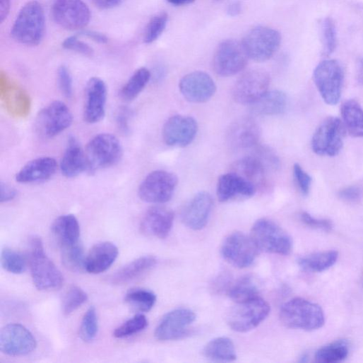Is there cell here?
<instances>
[{"mask_svg":"<svg viewBox=\"0 0 363 363\" xmlns=\"http://www.w3.org/2000/svg\"><path fill=\"white\" fill-rule=\"evenodd\" d=\"M198 131V122L194 118L174 115L169 118L164 124L162 138L167 145L186 147L194 141Z\"/></svg>","mask_w":363,"mask_h":363,"instance_id":"cell-18","label":"cell"},{"mask_svg":"<svg viewBox=\"0 0 363 363\" xmlns=\"http://www.w3.org/2000/svg\"><path fill=\"white\" fill-rule=\"evenodd\" d=\"M227 293L236 303L259 297L258 289L250 276H245L232 284Z\"/></svg>","mask_w":363,"mask_h":363,"instance_id":"cell-39","label":"cell"},{"mask_svg":"<svg viewBox=\"0 0 363 363\" xmlns=\"http://www.w3.org/2000/svg\"><path fill=\"white\" fill-rule=\"evenodd\" d=\"M287 103V96L282 91H268L263 97L251 105V109L254 114L257 115H278L285 112Z\"/></svg>","mask_w":363,"mask_h":363,"instance_id":"cell-32","label":"cell"},{"mask_svg":"<svg viewBox=\"0 0 363 363\" xmlns=\"http://www.w3.org/2000/svg\"><path fill=\"white\" fill-rule=\"evenodd\" d=\"M130 110L127 107H121L117 115V124L119 129L124 133H128L130 130Z\"/></svg>","mask_w":363,"mask_h":363,"instance_id":"cell-53","label":"cell"},{"mask_svg":"<svg viewBox=\"0 0 363 363\" xmlns=\"http://www.w3.org/2000/svg\"><path fill=\"white\" fill-rule=\"evenodd\" d=\"M343 124L352 136L363 138V109L355 100L344 102L341 107Z\"/></svg>","mask_w":363,"mask_h":363,"instance_id":"cell-33","label":"cell"},{"mask_svg":"<svg viewBox=\"0 0 363 363\" xmlns=\"http://www.w3.org/2000/svg\"><path fill=\"white\" fill-rule=\"evenodd\" d=\"M268 169L264 162L254 155L236 161L231 167V172L238 174L250 182L258 191L268 187Z\"/></svg>","mask_w":363,"mask_h":363,"instance_id":"cell-26","label":"cell"},{"mask_svg":"<svg viewBox=\"0 0 363 363\" xmlns=\"http://www.w3.org/2000/svg\"><path fill=\"white\" fill-rule=\"evenodd\" d=\"M107 88L100 78L89 80L85 89V103L83 112L85 121L93 124L103 119L106 112Z\"/></svg>","mask_w":363,"mask_h":363,"instance_id":"cell-20","label":"cell"},{"mask_svg":"<svg viewBox=\"0 0 363 363\" xmlns=\"http://www.w3.org/2000/svg\"><path fill=\"white\" fill-rule=\"evenodd\" d=\"M340 200L348 203H357L362 200L363 191L357 186H350L341 190L338 194Z\"/></svg>","mask_w":363,"mask_h":363,"instance_id":"cell-51","label":"cell"},{"mask_svg":"<svg viewBox=\"0 0 363 363\" xmlns=\"http://www.w3.org/2000/svg\"><path fill=\"white\" fill-rule=\"evenodd\" d=\"M196 315L189 309H177L167 313L155 331L159 340H174L184 338L191 333V326L196 321Z\"/></svg>","mask_w":363,"mask_h":363,"instance_id":"cell-17","label":"cell"},{"mask_svg":"<svg viewBox=\"0 0 363 363\" xmlns=\"http://www.w3.org/2000/svg\"><path fill=\"white\" fill-rule=\"evenodd\" d=\"M232 285V278L231 275L229 273H223L214 280L213 290L218 293L228 292Z\"/></svg>","mask_w":363,"mask_h":363,"instance_id":"cell-52","label":"cell"},{"mask_svg":"<svg viewBox=\"0 0 363 363\" xmlns=\"http://www.w3.org/2000/svg\"><path fill=\"white\" fill-rule=\"evenodd\" d=\"M213 208V199L210 194L201 192L197 194L182 212V221L195 231H199L207 225Z\"/></svg>","mask_w":363,"mask_h":363,"instance_id":"cell-22","label":"cell"},{"mask_svg":"<svg viewBox=\"0 0 363 363\" xmlns=\"http://www.w3.org/2000/svg\"><path fill=\"white\" fill-rule=\"evenodd\" d=\"M46 32V16L42 5L33 0L20 10L12 27L11 37L18 43L36 47L43 40Z\"/></svg>","mask_w":363,"mask_h":363,"instance_id":"cell-1","label":"cell"},{"mask_svg":"<svg viewBox=\"0 0 363 363\" xmlns=\"http://www.w3.org/2000/svg\"><path fill=\"white\" fill-rule=\"evenodd\" d=\"M321 42L324 56L331 55L336 47V30L333 20L331 18H326L321 23Z\"/></svg>","mask_w":363,"mask_h":363,"instance_id":"cell-44","label":"cell"},{"mask_svg":"<svg viewBox=\"0 0 363 363\" xmlns=\"http://www.w3.org/2000/svg\"><path fill=\"white\" fill-rule=\"evenodd\" d=\"M83 37H86L93 41L100 43V44H106L108 42V39L104 35L93 32V31H85L81 34Z\"/></svg>","mask_w":363,"mask_h":363,"instance_id":"cell-56","label":"cell"},{"mask_svg":"<svg viewBox=\"0 0 363 363\" xmlns=\"http://www.w3.org/2000/svg\"><path fill=\"white\" fill-rule=\"evenodd\" d=\"M242 6L240 2H234L228 6L227 13L231 17H237L241 14Z\"/></svg>","mask_w":363,"mask_h":363,"instance_id":"cell-58","label":"cell"},{"mask_svg":"<svg viewBox=\"0 0 363 363\" xmlns=\"http://www.w3.org/2000/svg\"><path fill=\"white\" fill-rule=\"evenodd\" d=\"M314 83L324 102L329 105L338 103L344 82V71L335 60L321 62L314 71Z\"/></svg>","mask_w":363,"mask_h":363,"instance_id":"cell-7","label":"cell"},{"mask_svg":"<svg viewBox=\"0 0 363 363\" xmlns=\"http://www.w3.org/2000/svg\"><path fill=\"white\" fill-rule=\"evenodd\" d=\"M119 256L116 245L111 242H102L95 245L85 259V270L91 274H100L107 270Z\"/></svg>","mask_w":363,"mask_h":363,"instance_id":"cell-28","label":"cell"},{"mask_svg":"<svg viewBox=\"0 0 363 363\" xmlns=\"http://www.w3.org/2000/svg\"><path fill=\"white\" fill-rule=\"evenodd\" d=\"M58 163L52 157H41L34 159L25 165L16 174L19 184H30L42 183L52 178L56 172Z\"/></svg>","mask_w":363,"mask_h":363,"instance_id":"cell-25","label":"cell"},{"mask_svg":"<svg viewBox=\"0 0 363 363\" xmlns=\"http://www.w3.org/2000/svg\"><path fill=\"white\" fill-rule=\"evenodd\" d=\"M0 95L8 112L15 117L24 118L30 112L31 100L22 88L2 78Z\"/></svg>","mask_w":363,"mask_h":363,"instance_id":"cell-27","label":"cell"},{"mask_svg":"<svg viewBox=\"0 0 363 363\" xmlns=\"http://www.w3.org/2000/svg\"><path fill=\"white\" fill-rule=\"evenodd\" d=\"M58 82L60 90L65 97L71 98L73 95V78L69 69L62 66L58 71Z\"/></svg>","mask_w":363,"mask_h":363,"instance_id":"cell-49","label":"cell"},{"mask_svg":"<svg viewBox=\"0 0 363 363\" xmlns=\"http://www.w3.org/2000/svg\"><path fill=\"white\" fill-rule=\"evenodd\" d=\"M148 324L146 317L138 314L117 328L113 335L117 338H126L143 331Z\"/></svg>","mask_w":363,"mask_h":363,"instance_id":"cell-43","label":"cell"},{"mask_svg":"<svg viewBox=\"0 0 363 363\" xmlns=\"http://www.w3.org/2000/svg\"><path fill=\"white\" fill-rule=\"evenodd\" d=\"M261 129L251 117H242L233 122L228 129L227 140L234 149H247L258 145Z\"/></svg>","mask_w":363,"mask_h":363,"instance_id":"cell-21","label":"cell"},{"mask_svg":"<svg viewBox=\"0 0 363 363\" xmlns=\"http://www.w3.org/2000/svg\"><path fill=\"white\" fill-rule=\"evenodd\" d=\"M73 119L69 107L63 102L54 101L40 112L36 121L37 130L43 137L54 138L69 128Z\"/></svg>","mask_w":363,"mask_h":363,"instance_id":"cell-13","label":"cell"},{"mask_svg":"<svg viewBox=\"0 0 363 363\" xmlns=\"http://www.w3.org/2000/svg\"><path fill=\"white\" fill-rule=\"evenodd\" d=\"M86 167L85 150L74 136L69 137L60 164L62 174L68 178H73L86 172Z\"/></svg>","mask_w":363,"mask_h":363,"instance_id":"cell-29","label":"cell"},{"mask_svg":"<svg viewBox=\"0 0 363 363\" xmlns=\"http://www.w3.org/2000/svg\"><path fill=\"white\" fill-rule=\"evenodd\" d=\"M167 20L168 16L165 13H160L152 18L145 30L144 42L149 44L156 41L165 30Z\"/></svg>","mask_w":363,"mask_h":363,"instance_id":"cell-46","label":"cell"},{"mask_svg":"<svg viewBox=\"0 0 363 363\" xmlns=\"http://www.w3.org/2000/svg\"><path fill=\"white\" fill-rule=\"evenodd\" d=\"M179 88L189 102L204 103L215 94L217 86L211 76L203 71L189 73L181 79Z\"/></svg>","mask_w":363,"mask_h":363,"instance_id":"cell-19","label":"cell"},{"mask_svg":"<svg viewBox=\"0 0 363 363\" xmlns=\"http://www.w3.org/2000/svg\"><path fill=\"white\" fill-rule=\"evenodd\" d=\"M151 78V73L146 68H140L134 72L120 91L122 100L131 102L136 99L144 90Z\"/></svg>","mask_w":363,"mask_h":363,"instance_id":"cell-36","label":"cell"},{"mask_svg":"<svg viewBox=\"0 0 363 363\" xmlns=\"http://www.w3.org/2000/svg\"><path fill=\"white\" fill-rule=\"evenodd\" d=\"M86 172L94 174L116 165L121 160L123 149L119 139L111 133L93 137L85 148Z\"/></svg>","mask_w":363,"mask_h":363,"instance_id":"cell-4","label":"cell"},{"mask_svg":"<svg viewBox=\"0 0 363 363\" xmlns=\"http://www.w3.org/2000/svg\"><path fill=\"white\" fill-rule=\"evenodd\" d=\"M87 293L77 286H72L66 293L62 309L66 315L71 314L80 308L88 300Z\"/></svg>","mask_w":363,"mask_h":363,"instance_id":"cell-45","label":"cell"},{"mask_svg":"<svg viewBox=\"0 0 363 363\" xmlns=\"http://www.w3.org/2000/svg\"><path fill=\"white\" fill-rule=\"evenodd\" d=\"M203 353L206 357L215 362H232L237 359L234 344L227 337H219L210 341Z\"/></svg>","mask_w":363,"mask_h":363,"instance_id":"cell-34","label":"cell"},{"mask_svg":"<svg viewBox=\"0 0 363 363\" xmlns=\"http://www.w3.org/2000/svg\"><path fill=\"white\" fill-rule=\"evenodd\" d=\"M349 354V345L344 340L323 346L315 353V360L320 363H334L344 360Z\"/></svg>","mask_w":363,"mask_h":363,"instance_id":"cell-37","label":"cell"},{"mask_svg":"<svg viewBox=\"0 0 363 363\" xmlns=\"http://www.w3.org/2000/svg\"><path fill=\"white\" fill-rule=\"evenodd\" d=\"M280 34L269 28L257 27L245 36L242 43L249 59L256 62L270 59L280 49Z\"/></svg>","mask_w":363,"mask_h":363,"instance_id":"cell-9","label":"cell"},{"mask_svg":"<svg viewBox=\"0 0 363 363\" xmlns=\"http://www.w3.org/2000/svg\"><path fill=\"white\" fill-rule=\"evenodd\" d=\"M281 322L287 328L312 331L325 323V314L317 304L303 298L285 303L280 311Z\"/></svg>","mask_w":363,"mask_h":363,"instance_id":"cell-2","label":"cell"},{"mask_svg":"<svg viewBox=\"0 0 363 363\" xmlns=\"http://www.w3.org/2000/svg\"><path fill=\"white\" fill-rule=\"evenodd\" d=\"M27 259L20 253L9 248L2 251L1 265L8 272L13 274H22L27 269Z\"/></svg>","mask_w":363,"mask_h":363,"instance_id":"cell-41","label":"cell"},{"mask_svg":"<svg viewBox=\"0 0 363 363\" xmlns=\"http://www.w3.org/2000/svg\"><path fill=\"white\" fill-rule=\"evenodd\" d=\"M301 220L304 224L313 229L330 232L333 228V224L330 220L316 219L307 213H302Z\"/></svg>","mask_w":363,"mask_h":363,"instance_id":"cell-50","label":"cell"},{"mask_svg":"<svg viewBox=\"0 0 363 363\" xmlns=\"http://www.w3.org/2000/svg\"><path fill=\"white\" fill-rule=\"evenodd\" d=\"M52 232L61 249L80 244V225L74 215H66L57 218Z\"/></svg>","mask_w":363,"mask_h":363,"instance_id":"cell-30","label":"cell"},{"mask_svg":"<svg viewBox=\"0 0 363 363\" xmlns=\"http://www.w3.org/2000/svg\"><path fill=\"white\" fill-rule=\"evenodd\" d=\"M338 258L337 251H326L300 257L297 261L299 266L306 271L321 273L331 268Z\"/></svg>","mask_w":363,"mask_h":363,"instance_id":"cell-35","label":"cell"},{"mask_svg":"<svg viewBox=\"0 0 363 363\" xmlns=\"http://www.w3.org/2000/svg\"><path fill=\"white\" fill-rule=\"evenodd\" d=\"M56 23L67 30L85 28L91 19V13L83 0H56L52 8Z\"/></svg>","mask_w":363,"mask_h":363,"instance_id":"cell-14","label":"cell"},{"mask_svg":"<svg viewBox=\"0 0 363 363\" xmlns=\"http://www.w3.org/2000/svg\"><path fill=\"white\" fill-rule=\"evenodd\" d=\"M362 73H363V59L362 61Z\"/></svg>","mask_w":363,"mask_h":363,"instance_id":"cell-60","label":"cell"},{"mask_svg":"<svg viewBox=\"0 0 363 363\" xmlns=\"http://www.w3.org/2000/svg\"><path fill=\"white\" fill-rule=\"evenodd\" d=\"M293 174L300 192L303 196H308L311 185V177L297 163L294 165Z\"/></svg>","mask_w":363,"mask_h":363,"instance_id":"cell-48","label":"cell"},{"mask_svg":"<svg viewBox=\"0 0 363 363\" xmlns=\"http://www.w3.org/2000/svg\"><path fill=\"white\" fill-rule=\"evenodd\" d=\"M259 251L251 237L238 232L230 234L225 239L221 249L224 259L238 268L251 266Z\"/></svg>","mask_w":363,"mask_h":363,"instance_id":"cell-12","label":"cell"},{"mask_svg":"<svg viewBox=\"0 0 363 363\" xmlns=\"http://www.w3.org/2000/svg\"><path fill=\"white\" fill-rule=\"evenodd\" d=\"M196 0H167V2L175 6H183L194 4Z\"/></svg>","mask_w":363,"mask_h":363,"instance_id":"cell-59","label":"cell"},{"mask_svg":"<svg viewBox=\"0 0 363 363\" xmlns=\"http://www.w3.org/2000/svg\"><path fill=\"white\" fill-rule=\"evenodd\" d=\"M64 265L72 272L80 273L85 270L84 251L80 244L61 249Z\"/></svg>","mask_w":363,"mask_h":363,"instance_id":"cell-40","label":"cell"},{"mask_svg":"<svg viewBox=\"0 0 363 363\" xmlns=\"http://www.w3.org/2000/svg\"><path fill=\"white\" fill-rule=\"evenodd\" d=\"M37 343L33 334L20 323H11L0 332V350L10 356H23L32 353Z\"/></svg>","mask_w":363,"mask_h":363,"instance_id":"cell-16","label":"cell"},{"mask_svg":"<svg viewBox=\"0 0 363 363\" xmlns=\"http://www.w3.org/2000/svg\"><path fill=\"white\" fill-rule=\"evenodd\" d=\"M227 316L229 326L234 331L246 333L258 326L269 315V304L260 297L236 303Z\"/></svg>","mask_w":363,"mask_h":363,"instance_id":"cell-6","label":"cell"},{"mask_svg":"<svg viewBox=\"0 0 363 363\" xmlns=\"http://www.w3.org/2000/svg\"><path fill=\"white\" fill-rule=\"evenodd\" d=\"M177 183V177L172 172L153 171L142 181L138 189V196L148 203H165L172 198Z\"/></svg>","mask_w":363,"mask_h":363,"instance_id":"cell-8","label":"cell"},{"mask_svg":"<svg viewBox=\"0 0 363 363\" xmlns=\"http://www.w3.org/2000/svg\"><path fill=\"white\" fill-rule=\"evenodd\" d=\"M174 213L164 207H153L143 216L141 223V232L158 239H165L171 231Z\"/></svg>","mask_w":363,"mask_h":363,"instance_id":"cell-24","label":"cell"},{"mask_svg":"<svg viewBox=\"0 0 363 363\" xmlns=\"http://www.w3.org/2000/svg\"><path fill=\"white\" fill-rule=\"evenodd\" d=\"M270 84V77L266 71H249L235 83L233 98L239 104L251 105L268 91Z\"/></svg>","mask_w":363,"mask_h":363,"instance_id":"cell-15","label":"cell"},{"mask_svg":"<svg viewBox=\"0 0 363 363\" xmlns=\"http://www.w3.org/2000/svg\"><path fill=\"white\" fill-rule=\"evenodd\" d=\"M18 196L17 191L10 185L1 183L0 186V201L2 203L13 201Z\"/></svg>","mask_w":363,"mask_h":363,"instance_id":"cell-54","label":"cell"},{"mask_svg":"<svg viewBox=\"0 0 363 363\" xmlns=\"http://www.w3.org/2000/svg\"><path fill=\"white\" fill-rule=\"evenodd\" d=\"M62 47L67 50L73 51L86 56H92L94 51L87 43L80 40L78 36H72L66 39Z\"/></svg>","mask_w":363,"mask_h":363,"instance_id":"cell-47","label":"cell"},{"mask_svg":"<svg viewBox=\"0 0 363 363\" xmlns=\"http://www.w3.org/2000/svg\"><path fill=\"white\" fill-rule=\"evenodd\" d=\"M249 59L242 42L227 40L219 45L215 54L214 70L222 77L233 76L246 68Z\"/></svg>","mask_w":363,"mask_h":363,"instance_id":"cell-11","label":"cell"},{"mask_svg":"<svg viewBox=\"0 0 363 363\" xmlns=\"http://www.w3.org/2000/svg\"><path fill=\"white\" fill-rule=\"evenodd\" d=\"M30 264L33 282L42 291L59 289L64 283L61 271L46 255L40 238L33 237L30 241Z\"/></svg>","mask_w":363,"mask_h":363,"instance_id":"cell-3","label":"cell"},{"mask_svg":"<svg viewBox=\"0 0 363 363\" xmlns=\"http://www.w3.org/2000/svg\"><path fill=\"white\" fill-rule=\"evenodd\" d=\"M345 131L340 119L328 117L319 125L312 137L313 151L319 155H338L343 145Z\"/></svg>","mask_w":363,"mask_h":363,"instance_id":"cell-10","label":"cell"},{"mask_svg":"<svg viewBox=\"0 0 363 363\" xmlns=\"http://www.w3.org/2000/svg\"><path fill=\"white\" fill-rule=\"evenodd\" d=\"M256 192V188L250 182L235 172L230 171L218 179L217 195L221 203L237 198H249Z\"/></svg>","mask_w":363,"mask_h":363,"instance_id":"cell-23","label":"cell"},{"mask_svg":"<svg viewBox=\"0 0 363 363\" xmlns=\"http://www.w3.org/2000/svg\"><path fill=\"white\" fill-rule=\"evenodd\" d=\"M250 237L259 251L287 256L292 250L293 242L290 236L268 219L258 220L252 227Z\"/></svg>","mask_w":363,"mask_h":363,"instance_id":"cell-5","label":"cell"},{"mask_svg":"<svg viewBox=\"0 0 363 363\" xmlns=\"http://www.w3.org/2000/svg\"><path fill=\"white\" fill-rule=\"evenodd\" d=\"M125 302L139 312L149 311L156 302L155 294L148 290L132 289L125 296Z\"/></svg>","mask_w":363,"mask_h":363,"instance_id":"cell-38","label":"cell"},{"mask_svg":"<svg viewBox=\"0 0 363 363\" xmlns=\"http://www.w3.org/2000/svg\"><path fill=\"white\" fill-rule=\"evenodd\" d=\"M98 319L95 307H92L85 314L81 328L80 335L81 339L86 342H92L97 336L98 332Z\"/></svg>","mask_w":363,"mask_h":363,"instance_id":"cell-42","label":"cell"},{"mask_svg":"<svg viewBox=\"0 0 363 363\" xmlns=\"http://www.w3.org/2000/svg\"><path fill=\"white\" fill-rule=\"evenodd\" d=\"M11 9V0H0V20L1 23L8 18Z\"/></svg>","mask_w":363,"mask_h":363,"instance_id":"cell-57","label":"cell"},{"mask_svg":"<svg viewBox=\"0 0 363 363\" xmlns=\"http://www.w3.org/2000/svg\"><path fill=\"white\" fill-rule=\"evenodd\" d=\"M157 263L154 256H146L137 258L128 263L110 278V282L113 285H124L141 277L151 270Z\"/></svg>","mask_w":363,"mask_h":363,"instance_id":"cell-31","label":"cell"},{"mask_svg":"<svg viewBox=\"0 0 363 363\" xmlns=\"http://www.w3.org/2000/svg\"><path fill=\"white\" fill-rule=\"evenodd\" d=\"M123 0H93L96 7L101 10L113 9L122 3Z\"/></svg>","mask_w":363,"mask_h":363,"instance_id":"cell-55","label":"cell"}]
</instances>
